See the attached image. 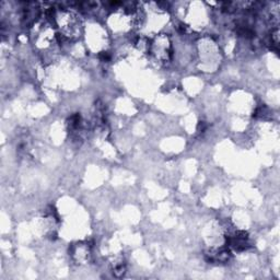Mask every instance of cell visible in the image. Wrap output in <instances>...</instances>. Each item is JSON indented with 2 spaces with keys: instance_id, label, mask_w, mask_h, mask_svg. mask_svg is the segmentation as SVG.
I'll use <instances>...</instances> for the list:
<instances>
[{
  "instance_id": "cell-1",
  "label": "cell",
  "mask_w": 280,
  "mask_h": 280,
  "mask_svg": "<svg viewBox=\"0 0 280 280\" xmlns=\"http://www.w3.org/2000/svg\"><path fill=\"white\" fill-rule=\"evenodd\" d=\"M65 16L67 19H65L64 14L61 16L60 14V19L61 21H63V25L60 27L63 28L64 33L67 36H78L79 33H80V23L78 22V20L76 18V16H74L73 13H69V12H66Z\"/></svg>"
},
{
  "instance_id": "cell-2",
  "label": "cell",
  "mask_w": 280,
  "mask_h": 280,
  "mask_svg": "<svg viewBox=\"0 0 280 280\" xmlns=\"http://www.w3.org/2000/svg\"><path fill=\"white\" fill-rule=\"evenodd\" d=\"M153 53L156 56V58L165 60L169 58L170 56V45L169 42L163 43V45L160 44V41L156 40V42L154 43L153 45Z\"/></svg>"
}]
</instances>
